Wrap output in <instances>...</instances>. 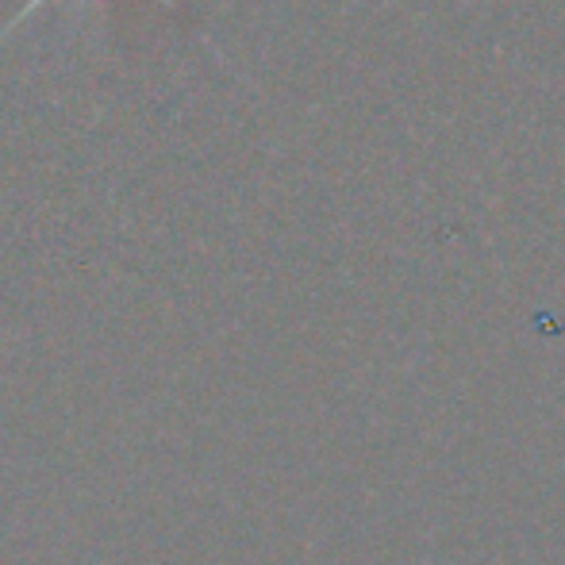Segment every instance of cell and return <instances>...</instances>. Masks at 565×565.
Masks as SVG:
<instances>
[{"label":"cell","mask_w":565,"mask_h":565,"mask_svg":"<svg viewBox=\"0 0 565 565\" xmlns=\"http://www.w3.org/2000/svg\"><path fill=\"white\" fill-rule=\"evenodd\" d=\"M77 4H82V8H105V4H108V0H77ZM162 4H166V8H170V12H173V8H178V4H173V0H162ZM39 8H46V0H28V4H23V8H20V12H15V15H12V20H8V23H4V28H0V43H4V39H8V35H12V31H15V28H20V23H23V20H31V15H35V12H39Z\"/></svg>","instance_id":"6da1fadb"}]
</instances>
